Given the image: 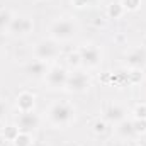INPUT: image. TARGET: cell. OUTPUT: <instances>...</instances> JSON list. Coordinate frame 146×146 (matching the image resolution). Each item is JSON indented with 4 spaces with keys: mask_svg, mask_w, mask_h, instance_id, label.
Listing matches in <instances>:
<instances>
[{
    "mask_svg": "<svg viewBox=\"0 0 146 146\" xmlns=\"http://www.w3.org/2000/svg\"><path fill=\"white\" fill-rule=\"evenodd\" d=\"M106 129H107V126H106V122H104V121H97V122L94 124V131H95L97 134L106 133Z\"/></svg>",
    "mask_w": 146,
    "mask_h": 146,
    "instance_id": "21",
    "label": "cell"
},
{
    "mask_svg": "<svg viewBox=\"0 0 146 146\" xmlns=\"http://www.w3.org/2000/svg\"><path fill=\"white\" fill-rule=\"evenodd\" d=\"M34 139H33V136H31V133H22V131H19V134L15 136V139L12 141L14 146H31Z\"/></svg>",
    "mask_w": 146,
    "mask_h": 146,
    "instance_id": "15",
    "label": "cell"
},
{
    "mask_svg": "<svg viewBox=\"0 0 146 146\" xmlns=\"http://www.w3.org/2000/svg\"><path fill=\"white\" fill-rule=\"evenodd\" d=\"M34 29V21L29 15H14L7 33L12 36H27Z\"/></svg>",
    "mask_w": 146,
    "mask_h": 146,
    "instance_id": "7",
    "label": "cell"
},
{
    "mask_svg": "<svg viewBox=\"0 0 146 146\" xmlns=\"http://www.w3.org/2000/svg\"><path fill=\"white\" fill-rule=\"evenodd\" d=\"M33 53H34V58L36 60H41V61H46L48 63V61L56 60L61 54V49H60V46H58V42L54 39L48 37V39H41L39 42H36Z\"/></svg>",
    "mask_w": 146,
    "mask_h": 146,
    "instance_id": "3",
    "label": "cell"
},
{
    "mask_svg": "<svg viewBox=\"0 0 146 146\" xmlns=\"http://www.w3.org/2000/svg\"><path fill=\"white\" fill-rule=\"evenodd\" d=\"M46 72H48L46 61H41V60H36V58L26 65V73L33 78H44Z\"/></svg>",
    "mask_w": 146,
    "mask_h": 146,
    "instance_id": "11",
    "label": "cell"
},
{
    "mask_svg": "<svg viewBox=\"0 0 146 146\" xmlns=\"http://www.w3.org/2000/svg\"><path fill=\"white\" fill-rule=\"evenodd\" d=\"M48 121L56 126V127H66L70 126L75 119V107L66 100H58L54 104H51V107L46 112Z\"/></svg>",
    "mask_w": 146,
    "mask_h": 146,
    "instance_id": "1",
    "label": "cell"
},
{
    "mask_svg": "<svg viewBox=\"0 0 146 146\" xmlns=\"http://www.w3.org/2000/svg\"><path fill=\"white\" fill-rule=\"evenodd\" d=\"M76 51H78V54H80L82 65L87 66V68H97V66L102 63V53H100V49H99L95 44L85 42V44H82Z\"/></svg>",
    "mask_w": 146,
    "mask_h": 146,
    "instance_id": "4",
    "label": "cell"
},
{
    "mask_svg": "<svg viewBox=\"0 0 146 146\" xmlns=\"http://www.w3.org/2000/svg\"><path fill=\"white\" fill-rule=\"evenodd\" d=\"M78 33V24L73 21L72 17H61L56 19L49 26V37L54 39L56 42L60 41H70L76 36Z\"/></svg>",
    "mask_w": 146,
    "mask_h": 146,
    "instance_id": "2",
    "label": "cell"
},
{
    "mask_svg": "<svg viewBox=\"0 0 146 146\" xmlns=\"http://www.w3.org/2000/svg\"><path fill=\"white\" fill-rule=\"evenodd\" d=\"M31 146H44V145H42L41 141H33V143H31Z\"/></svg>",
    "mask_w": 146,
    "mask_h": 146,
    "instance_id": "25",
    "label": "cell"
},
{
    "mask_svg": "<svg viewBox=\"0 0 146 146\" xmlns=\"http://www.w3.org/2000/svg\"><path fill=\"white\" fill-rule=\"evenodd\" d=\"M68 92L72 94H83L90 88V78L88 75L82 70H75V72L68 73V80H66V87Z\"/></svg>",
    "mask_w": 146,
    "mask_h": 146,
    "instance_id": "5",
    "label": "cell"
},
{
    "mask_svg": "<svg viewBox=\"0 0 146 146\" xmlns=\"http://www.w3.org/2000/svg\"><path fill=\"white\" fill-rule=\"evenodd\" d=\"M17 134H19V129L15 127V124L14 126H7V129H3V138L9 139V141H14Z\"/></svg>",
    "mask_w": 146,
    "mask_h": 146,
    "instance_id": "19",
    "label": "cell"
},
{
    "mask_svg": "<svg viewBox=\"0 0 146 146\" xmlns=\"http://www.w3.org/2000/svg\"><path fill=\"white\" fill-rule=\"evenodd\" d=\"M133 126H134V133L138 134H146V119H133Z\"/></svg>",
    "mask_w": 146,
    "mask_h": 146,
    "instance_id": "17",
    "label": "cell"
},
{
    "mask_svg": "<svg viewBox=\"0 0 146 146\" xmlns=\"http://www.w3.org/2000/svg\"><path fill=\"white\" fill-rule=\"evenodd\" d=\"M12 12L10 10H5V9H0V31H7L9 29V24L12 21Z\"/></svg>",
    "mask_w": 146,
    "mask_h": 146,
    "instance_id": "16",
    "label": "cell"
},
{
    "mask_svg": "<svg viewBox=\"0 0 146 146\" xmlns=\"http://www.w3.org/2000/svg\"><path fill=\"white\" fill-rule=\"evenodd\" d=\"M68 63L70 65H82V61H80V54H78V51L76 53H73V54H70V58H68Z\"/></svg>",
    "mask_w": 146,
    "mask_h": 146,
    "instance_id": "23",
    "label": "cell"
},
{
    "mask_svg": "<svg viewBox=\"0 0 146 146\" xmlns=\"http://www.w3.org/2000/svg\"><path fill=\"white\" fill-rule=\"evenodd\" d=\"M133 119H146V104H138L133 109Z\"/></svg>",
    "mask_w": 146,
    "mask_h": 146,
    "instance_id": "18",
    "label": "cell"
},
{
    "mask_svg": "<svg viewBox=\"0 0 146 146\" xmlns=\"http://www.w3.org/2000/svg\"><path fill=\"white\" fill-rule=\"evenodd\" d=\"M5 114H7V106H5V102L0 100V121L5 117Z\"/></svg>",
    "mask_w": 146,
    "mask_h": 146,
    "instance_id": "24",
    "label": "cell"
},
{
    "mask_svg": "<svg viewBox=\"0 0 146 146\" xmlns=\"http://www.w3.org/2000/svg\"><path fill=\"white\" fill-rule=\"evenodd\" d=\"M66 80H68V72L61 65L49 66L48 72H46V76H44V82L49 88H65Z\"/></svg>",
    "mask_w": 146,
    "mask_h": 146,
    "instance_id": "6",
    "label": "cell"
},
{
    "mask_svg": "<svg viewBox=\"0 0 146 146\" xmlns=\"http://www.w3.org/2000/svg\"><path fill=\"white\" fill-rule=\"evenodd\" d=\"M126 66L131 70H143L146 66V49L145 48H134L126 54Z\"/></svg>",
    "mask_w": 146,
    "mask_h": 146,
    "instance_id": "9",
    "label": "cell"
},
{
    "mask_svg": "<svg viewBox=\"0 0 146 146\" xmlns=\"http://www.w3.org/2000/svg\"><path fill=\"white\" fill-rule=\"evenodd\" d=\"M97 0H72V3L75 7H88V5H92V3H95Z\"/></svg>",
    "mask_w": 146,
    "mask_h": 146,
    "instance_id": "22",
    "label": "cell"
},
{
    "mask_svg": "<svg viewBox=\"0 0 146 146\" xmlns=\"http://www.w3.org/2000/svg\"><path fill=\"white\" fill-rule=\"evenodd\" d=\"M126 117H127V110L124 109L121 104H110L106 109V119L109 122H112V124H117V122L124 121Z\"/></svg>",
    "mask_w": 146,
    "mask_h": 146,
    "instance_id": "10",
    "label": "cell"
},
{
    "mask_svg": "<svg viewBox=\"0 0 146 146\" xmlns=\"http://www.w3.org/2000/svg\"><path fill=\"white\" fill-rule=\"evenodd\" d=\"M122 3V7H124V10H138L139 9V5H141V0H122L121 2Z\"/></svg>",
    "mask_w": 146,
    "mask_h": 146,
    "instance_id": "20",
    "label": "cell"
},
{
    "mask_svg": "<svg viewBox=\"0 0 146 146\" xmlns=\"http://www.w3.org/2000/svg\"><path fill=\"white\" fill-rule=\"evenodd\" d=\"M15 106L19 112H26V110H34L36 106V97L31 92H21L15 99Z\"/></svg>",
    "mask_w": 146,
    "mask_h": 146,
    "instance_id": "12",
    "label": "cell"
},
{
    "mask_svg": "<svg viewBox=\"0 0 146 146\" xmlns=\"http://www.w3.org/2000/svg\"><path fill=\"white\" fill-rule=\"evenodd\" d=\"M115 134L121 138V139H131L136 136L134 133V126H133V119H124L121 122L115 124Z\"/></svg>",
    "mask_w": 146,
    "mask_h": 146,
    "instance_id": "13",
    "label": "cell"
},
{
    "mask_svg": "<svg viewBox=\"0 0 146 146\" xmlns=\"http://www.w3.org/2000/svg\"><path fill=\"white\" fill-rule=\"evenodd\" d=\"M124 7H122V3L121 2H114V3H110L109 7H107V15H109L110 19H121L122 15H124Z\"/></svg>",
    "mask_w": 146,
    "mask_h": 146,
    "instance_id": "14",
    "label": "cell"
},
{
    "mask_svg": "<svg viewBox=\"0 0 146 146\" xmlns=\"http://www.w3.org/2000/svg\"><path fill=\"white\" fill-rule=\"evenodd\" d=\"M41 124V119L34 110H26V112H19V115L15 117V127L22 133H33L36 131Z\"/></svg>",
    "mask_w": 146,
    "mask_h": 146,
    "instance_id": "8",
    "label": "cell"
},
{
    "mask_svg": "<svg viewBox=\"0 0 146 146\" xmlns=\"http://www.w3.org/2000/svg\"><path fill=\"white\" fill-rule=\"evenodd\" d=\"M136 146H141V145H136Z\"/></svg>",
    "mask_w": 146,
    "mask_h": 146,
    "instance_id": "26",
    "label": "cell"
}]
</instances>
